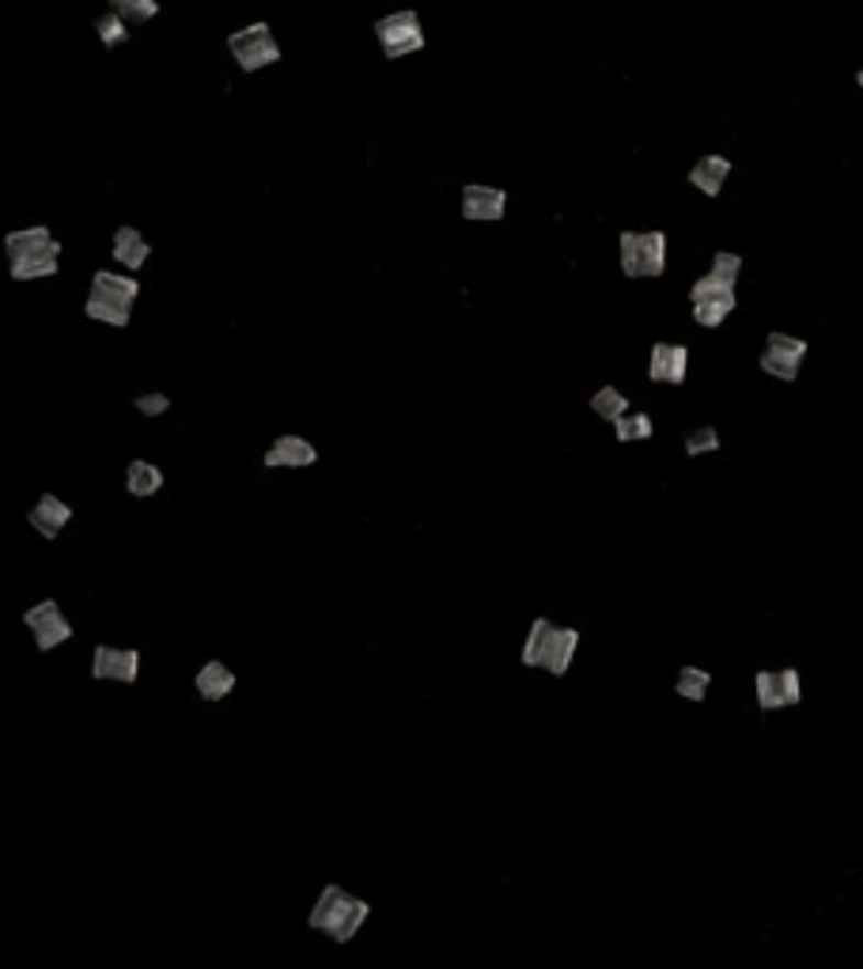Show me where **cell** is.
Masks as SVG:
<instances>
[{
    "instance_id": "obj_28",
    "label": "cell",
    "mask_w": 863,
    "mask_h": 969,
    "mask_svg": "<svg viewBox=\"0 0 863 969\" xmlns=\"http://www.w3.org/2000/svg\"><path fill=\"white\" fill-rule=\"evenodd\" d=\"M133 406H136V414H144V417H164L167 409H170V394H164V390L136 394Z\"/></svg>"
},
{
    "instance_id": "obj_17",
    "label": "cell",
    "mask_w": 863,
    "mask_h": 969,
    "mask_svg": "<svg viewBox=\"0 0 863 969\" xmlns=\"http://www.w3.org/2000/svg\"><path fill=\"white\" fill-rule=\"evenodd\" d=\"M110 254H114V262H118V265H125V269H130V273H136V269H144V262L152 258V243H148V239H144L136 228L122 224V228L114 231V243H110Z\"/></svg>"
},
{
    "instance_id": "obj_9",
    "label": "cell",
    "mask_w": 863,
    "mask_h": 969,
    "mask_svg": "<svg viewBox=\"0 0 863 969\" xmlns=\"http://www.w3.org/2000/svg\"><path fill=\"white\" fill-rule=\"evenodd\" d=\"M803 360H807V341L796 338V333L773 330L765 338V349H762V356H757V364H762V372L773 375V379L796 383L803 372Z\"/></svg>"
},
{
    "instance_id": "obj_5",
    "label": "cell",
    "mask_w": 863,
    "mask_h": 969,
    "mask_svg": "<svg viewBox=\"0 0 863 969\" xmlns=\"http://www.w3.org/2000/svg\"><path fill=\"white\" fill-rule=\"evenodd\" d=\"M621 273L632 280H655L666 273V235L663 231H621L618 239Z\"/></svg>"
},
{
    "instance_id": "obj_16",
    "label": "cell",
    "mask_w": 863,
    "mask_h": 969,
    "mask_svg": "<svg viewBox=\"0 0 863 969\" xmlns=\"http://www.w3.org/2000/svg\"><path fill=\"white\" fill-rule=\"evenodd\" d=\"M27 522H31L34 530H38L42 538H46V542H54V538L62 535L68 522H73V508H68V504L57 493H42L38 504H34V508L27 511Z\"/></svg>"
},
{
    "instance_id": "obj_26",
    "label": "cell",
    "mask_w": 863,
    "mask_h": 969,
    "mask_svg": "<svg viewBox=\"0 0 863 969\" xmlns=\"http://www.w3.org/2000/svg\"><path fill=\"white\" fill-rule=\"evenodd\" d=\"M96 34L102 38V46H107V49L122 46V42L130 38V31H125V20H122V15H118V12L99 15V20H96Z\"/></svg>"
},
{
    "instance_id": "obj_18",
    "label": "cell",
    "mask_w": 863,
    "mask_h": 969,
    "mask_svg": "<svg viewBox=\"0 0 863 969\" xmlns=\"http://www.w3.org/2000/svg\"><path fill=\"white\" fill-rule=\"evenodd\" d=\"M239 685L235 671L228 663H220V659H209V663L198 671V679H193V690H198V697L204 701H224L232 697V690Z\"/></svg>"
},
{
    "instance_id": "obj_3",
    "label": "cell",
    "mask_w": 863,
    "mask_h": 969,
    "mask_svg": "<svg viewBox=\"0 0 863 969\" xmlns=\"http://www.w3.org/2000/svg\"><path fill=\"white\" fill-rule=\"evenodd\" d=\"M367 916H372V905H367L364 898H353L345 887L330 882V887H322V894L314 898L311 913H307V928L322 932V936L333 943H348L361 936Z\"/></svg>"
},
{
    "instance_id": "obj_20",
    "label": "cell",
    "mask_w": 863,
    "mask_h": 969,
    "mask_svg": "<svg viewBox=\"0 0 863 969\" xmlns=\"http://www.w3.org/2000/svg\"><path fill=\"white\" fill-rule=\"evenodd\" d=\"M125 488H130L133 496H156L159 488H164V470L156 466V462L148 459H133L130 466H125Z\"/></svg>"
},
{
    "instance_id": "obj_27",
    "label": "cell",
    "mask_w": 863,
    "mask_h": 969,
    "mask_svg": "<svg viewBox=\"0 0 863 969\" xmlns=\"http://www.w3.org/2000/svg\"><path fill=\"white\" fill-rule=\"evenodd\" d=\"M708 273H712V277H723V280H731V285H739V277H742V258L734 251H716L712 254V265H708Z\"/></svg>"
},
{
    "instance_id": "obj_10",
    "label": "cell",
    "mask_w": 863,
    "mask_h": 969,
    "mask_svg": "<svg viewBox=\"0 0 863 969\" xmlns=\"http://www.w3.org/2000/svg\"><path fill=\"white\" fill-rule=\"evenodd\" d=\"M754 697L762 712H781L796 708L803 701V679L796 667H776V671H757L754 674Z\"/></svg>"
},
{
    "instance_id": "obj_15",
    "label": "cell",
    "mask_w": 863,
    "mask_h": 969,
    "mask_svg": "<svg viewBox=\"0 0 863 969\" xmlns=\"http://www.w3.org/2000/svg\"><path fill=\"white\" fill-rule=\"evenodd\" d=\"M262 462H266L269 470H307L319 462V448H314L311 440H303V436H277V440L269 443V451L262 454Z\"/></svg>"
},
{
    "instance_id": "obj_14",
    "label": "cell",
    "mask_w": 863,
    "mask_h": 969,
    "mask_svg": "<svg viewBox=\"0 0 863 969\" xmlns=\"http://www.w3.org/2000/svg\"><path fill=\"white\" fill-rule=\"evenodd\" d=\"M463 217L474 220V224H497L508 212V190L500 186H482V183H469L463 186Z\"/></svg>"
},
{
    "instance_id": "obj_1",
    "label": "cell",
    "mask_w": 863,
    "mask_h": 969,
    "mask_svg": "<svg viewBox=\"0 0 863 969\" xmlns=\"http://www.w3.org/2000/svg\"><path fill=\"white\" fill-rule=\"evenodd\" d=\"M4 258L12 280H46L62 269V243L42 224L20 228L4 235Z\"/></svg>"
},
{
    "instance_id": "obj_12",
    "label": "cell",
    "mask_w": 863,
    "mask_h": 969,
    "mask_svg": "<svg viewBox=\"0 0 863 969\" xmlns=\"http://www.w3.org/2000/svg\"><path fill=\"white\" fill-rule=\"evenodd\" d=\"M91 679L133 685L136 679H141V656H136L133 648L99 645L96 656H91Z\"/></svg>"
},
{
    "instance_id": "obj_23",
    "label": "cell",
    "mask_w": 863,
    "mask_h": 969,
    "mask_svg": "<svg viewBox=\"0 0 863 969\" xmlns=\"http://www.w3.org/2000/svg\"><path fill=\"white\" fill-rule=\"evenodd\" d=\"M591 414L602 420H618L621 414H629V394H621L618 387H598L591 394Z\"/></svg>"
},
{
    "instance_id": "obj_19",
    "label": "cell",
    "mask_w": 863,
    "mask_h": 969,
    "mask_svg": "<svg viewBox=\"0 0 863 969\" xmlns=\"http://www.w3.org/2000/svg\"><path fill=\"white\" fill-rule=\"evenodd\" d=\"M731 178V159L728 156H700L689 170V186L700 190L705 197H720L723 183Z\"/></svg>"
},
{
    "instance_id": "obj_2",
    "label": "cell",
    "mask_w": 863,
    "mask_h": 969,
    "mask_svg": "<svg viewBox=\"0 0 863 969\" xmlns=\"http://www.w3.org/2000/svg\"><path fill=\"white\" fill-rule=\"evenodd\" d=\"M579 651V629H568V625H553L550 617H534L531 629L523 637V667H534V671H545L553 679H565L572 671V659Z\"/></svg>"
},
{
    "instance_id": "obj_21",
    "label": "cell",
    "mask_w": 863,
    "mask_h": 969,
    "mask_svg": "<svg viewBox=\"0 0 863 969\" xmlns=\"http://www.w3.org/2000/svg\"><path fill=\"white\" fill-rule=\"evenodd\" d=\"M708 690H712V671H705V667H682L678 679H674V693H678L682 701H705Z\"/></svg>"
},
{
    "instance_id": "obj_24",
    "label": "cell",
    "mask_w": 863,
    "mask_h": 969,
    "mask_svg": "<svg viewBox=\"0 0 863 969\" xmlns=\"http://www.w3.org/2000/svg\"><path fill=\"white\" fill-rule=\"evenodd\" d=\"M723 448V436L716 432L712 425H700L697 432L686 436V454L689 459H700V454H720Z\"/></svg>"
},
{
    "instance_id": "obj_8",
    "label": "cell",
    "mask_w": 863,
    "mask_h": 969,
    "mask_svg": "<svg viewBox=\"0 0 863 969\" xmlns=\"http://www.w3.org/2000/svg\"><path fill=\"white\" fill-rule=\"evenodd\" d=\"M228 54L235 57V65L243 73H258V68H269L280 62V46L273 38L269 23H251V27L228 34Z\"/></svg>"
},
{
    "instance_id": "obj_11",
    "label": "cell",
    "mask_w": 863,
    "mask_h": 969,
    "mask_svg": "<svg viewBox=\"0 0 863 969\" xmlns=\"http://www.w3.org/2000/svg\"><path fill=\"white\" fill-rule=\"evenodd\" d=\"M23 625H27V632L34 637V648L38 651H54V648H62L65 640H73V621H68L65 610L54 603V598L34 603L31 610L23 614Z\"/></svg>"
},
{
    "instance_id": "obj_22",
    "label": "cell",
    "mask_w": 863,
    "mask_h": 969,
    "mask_svg": "<svg viewBox=\"0 0 863 969\" xmlns=\"http://www.w3.org/2000/svg\"><path fill=\"white\" fill-rule=\"evenodd\" d=\"M613 425V436H618V443H640V440H652V417L648 414H621L618 420H610Z\"/></svg>"
},
{
    "instance_id": "obj_25",
    "label": "cell",
    "mask_w": 863,
    "mask_h": 969,
    "mask_svg": "<svg viewBox=\"0 0 863 969\" xmlns=\"http://www.w3.org/2000/svg\"><path fill=\"white\" fill-rule=\"evenodd\" d=\"M110 12L133 23H148L152 15H159V0H110Z\"/></svg>"
},
{
    "instance_id": "obj_7",
    "label": "cell",
    "mask_w": 863,
    "mask_h": 969,
    "mask_svg": "<svg viewBox=\"0 0 863 969\" xmlns=\"http://www.w3.org/2000/svg\"><path fill=\"white\" fill-rule=\"evenodd\" d=\"M375 38L383 46V57L387 62H398L406 54H417L424 49V27H421V15L413 8H401V12H390L375 23Z\"/></svg>"
},
{
    "instance_id": "obj_13",
    "label": "cell",
    "mask_w": 863,
    "mask_h": 969,
    "mask_svg": "<svg viewBox=\"0 0 863 969\" xmlns=\"http://www.w3.org/2000/svg\"><path fill=\"white\" fill-rule=\"evenodd\" d=\"M689 375V349L674 345V341H655L648 353V379L663 383V387H682Z\"/></svg>"
},
{
    "instance_id": "obj_4",
    "label": "cell",
    "mask_w": 863,
    "mask_h": 969,
    "mask_svg": "<svg viewBox=\"0 0 863 969\" xmlns=\"http://www.w3.org/2000/svg\"><path fill=\"white\" fill-rule=\"evenodd\" d=\"M141 296V285L130 273H110V269H96L91 277V291L88 304H84V315L91 322L114 326V330H125L133 319V304Z\"/></svg>"
},
{
    "instance_id": "obj_6",
    "label": "cell",
    "mask_w": 863,
    "mask_h": 969,
    "mask_svg": "<svg viewBox=\"0 0 863 969\" xmlns=\"http://www.w3.org/2000/svg\"><path fill=\"white\" fill-rule=\"evenodd\" d=\"M689 304H694V322L705 326V330H716L734 315L739 307V296H734V285L723 277H712V273H700L689 288Z\"/></svg>"
}]
</instances>
